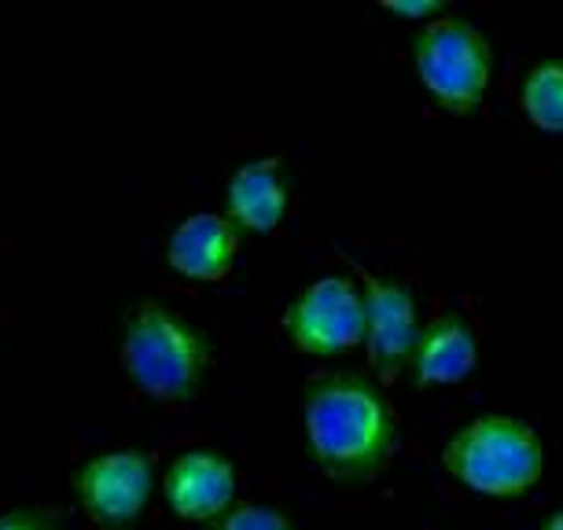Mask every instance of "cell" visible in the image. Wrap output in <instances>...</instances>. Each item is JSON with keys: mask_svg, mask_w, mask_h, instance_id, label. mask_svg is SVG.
I'll return each mask as SVG.
<instances>
[{"mask_svg": "<svg viewBox=\"0 0 563 530\" xmlns=\"http://www.w3.org/2000/svg\"><path fill=\"white\" fill-rule=\"evenodd\" d=\"M302 431L317 468L335 483H372L398 453V420L365 373H328L302 390Z\"/></svg>", "mask_w": 563, "mask_h": 530, "instance_id": "1", "label": "cell"}, {"mask_svg": "<svg viewBox=\"0 0 563 530\" xmlns=\"http://www.w3.org/2000/svg\"><path fill=\"white\" fill-rule=\"evenodd\" d=\"M122 373L141 395L163 406H185L199 395L214 362V339L152 299L122 317Z\"/></svg>", "mask_w": 563, "mask_h": 530, "instance_id": "2", "label": "cell"}, {"mask_svg": "<svg viewBox=\"0 0 563 530\" xmlns=\"http://www.w3.org/2000/svg\"><path fill=\"white\" fill-rule=\"evenodd\" d=\"M442 468L483 497H519L545 472V446L530 423L490 412L445 442Z\"/></svg>", "mask_w": 563, "mask_h": 530, "instance_id": "3", "label": "cell"}, {"mask_svg": "<svg viewBox=\"0 0 563 530\" xmlns=\"http://www.w3.org/2000/svg\"><path fill=\"white\" fill-rule=\"evenodd\" d=\"M412 67L428 97L450 114H472L494 78V48L467 19L442 15L412 37Z\"/></svg>", "mask_w": 563, "mask_h": 530, "instance_id": "4", "label": "cell"}, {"mask_svg": "<svg viewBox=\"0 0 563 530\" xmlns=\"http://www.w3.org/2000/svg\"><path fill=\"white\" fill-rule=\"evenodd\" d=\"M284 335L310 357H335L365 343V299L350 277H321L284 310Z\"/></svg>", "mask_w": 563, "mask_h": 530, "instance_id": "5", "label": "cell"}, {"mask_svg": "<svg viewBox=\"0 0 563 530\" xmlns=\"http://www.w3.org/2000/svg\"><path fill=\"white\" fill-rule=\"evenodd\" d=\"M155 490V464L141 450H114L85 461L74 475V494L92 523L122 530L144 516Z\"/></svg>", "mask_w": 563, "mask_h": 530, "instance_id": "6", "label": "cell"}, {"mask_svg": "<svg viewBox=\"0 0 563 530\" xmlns=\"http://www.w3.org/2000/svg\"><path fill=\"white\" fill-rule=\"evenodd\" d=\"M365 299V350L368 365L379 379H398L412 362V350L420 339L417 299L406 284L376 277L365 265H354Z\"/></svg>", "mask_w": 563, "mask_h": 530, "instance_id": "7", "label": "cell"}, {"mask_svg": "<svg viewBox=\"0 0 563 530\" xmlns=\"http://www.w3.org/2000/svg\"><path fill=\"white\" fill-rule=\"evenodd\" d=\"M240 479L229 457L214 450H188L163 475L166 508L185 523H214L236 508Z\"/></svg>", "mask_w": 563, "mask_h": 530, "instance_id": "8", "label": "cell"}, {"mask_svg": "<svg viewBox=\"0 0 563 530\" xmlns=\"http://www.w3.org/2000/svg\"><path fill=\"white\" fill-rule=\"evenodd\" d=\"M240 254V229L225 214H192L174 229L166 243V262L177 277L199 284H221Z\"/></svg>", "mask_w": 563, "mask_h": 530, "instance_id": "9", "label": "cell"}, {"mask_svg": "<svg viewBox=\"0 0 563 530\" xmlns=\"http://www.w3.org/2000/svg\"><path fill=\"white\" fill-rule=\"evenodd\" d=\"M479 362V339L475 328L467 324L464 313H442L428 328H420L417 350H412V387L434 390L453 387L472 376Z\"/></svg>", "mask_w": 563, "mask_h": 530, "instance_id": "10", "label": "cell"}, {"mask_svg": "<svg viewBox=\"0 0 563 530\" xmlns=\"http://www.w3.org/2000/svg\"><path fill=\"white\" fill-rule=\"evenodd\" d=\"M229 221L240 232H273L284 225L291 207V185L284 174V158H254L240 166L225 188Z\"/></svg>", "mask_w": 563, "mask_h": 530, "instance_id": "11", "label": "cell"}, {"mask_svg": "<svg viewBox=\"0 0 563 530\" xmlns=\"http://www.w3.org/2000/svg\"><path fill=\"white\" fill-rule=\"evenodd\" d=\"M523 114L541 133H563V63H541L523 78Z\"/></svg>", "mask_w": 563, "mask_h": 530, "instance_id": "12", "label": "cell"}, {"mask_svg": "<svg viewBox=\"0 0 563 530\" xmlns=\"http://www.w3.org/2000/svg\"><path fill=\"white\" fill-rule=\"evenodd\" d=\"M218 530H295V523L265 505H236L218 519Z\"/></svg>", "mask_w": 563, "mask_h": 530, "instance_id": "13", "label": "cell"}, {"mask_svg": "<svg viewBox=\"0 0 563 530\" xmlns=\"http://www.w3.org/2000/svg\"><path fill=\"white\" fill-rule=\"evenodd\" d=\"M379 8H384L387 15L406 19V23H420V26L450 15L445 12V4H439V0H379Z\"/></svg>", "mask_w": 563, "mask_h": 530, "instance_id": "14", "label": "cell"}, {"mask_svg": "<svg viewBox=\"0 0 563 530\" xmlns=\"http://www.w3.org/2000/svg\"><path fill=\"white\" fill-rule=\"evenodd\" d=\"M0 530H59V516L52 508H12L0 512Z\"/></svg>", "mask_w": 563, "mask_h": 530, "instance_id": "15", "label": "cell"}, {"mask_svg": "<svg viewBox=\"0 0 563 530\" xmlns=\"http://www.w3.org/2000/svg\"><path fill=\"white\" fill-rule=\"evenodd\" d=\"M545 530H563V512H556V516H552L549 523H545Z\"/></svg>", "mask_w": 563, "mask_h": 530, "instance_id": "16", "label": "cell"}]
</instances>
